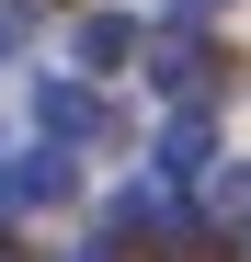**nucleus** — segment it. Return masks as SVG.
<instances>
[{
	"label": "nucleus",
	"mask_w": 251,
	"mask_h": 262,
	"mask_svg": "<svg viewBox=\"0 0 251 262\" xmlns=\"http://www.w3.org/2000/svg\"><path fill=\"white\" fill-rule=\"evenodd\" d=\"M46 137H103V103L92 92H46Z\"/></svg>",
	"instance_id": "1"
},
{
	"label": "nucleus",
	"mask_w": 251,
	"mask_h": 262,
	"mask_svg": "<svg viewBox=\"0 0 251 262\" xmlns=\"http://www.w3.org/2000/svg\"><path fill=\"white\" fill-rule=\"evenodd\" d=\"M126 46H137V34H126V23H114V12H103V23H80V57H92V69H114V57H126Z\"/></svg>",
	"instance_id": "3"
},
{
	"label": "nucleus",
	"mask_w": 251,
	"mask_h": 262,
	"mask_svg": "<svg viewBox=\"0 0 251 262\" xmlns=\"http://www.w3.org/2000/svg\"><path fill=\"white\" fill-rule=\"evenodd\" d=\"M205 80H217L205 46H160V92H205Z\"/></svg>",
	"instance_id": "2"
}]
</instances>
